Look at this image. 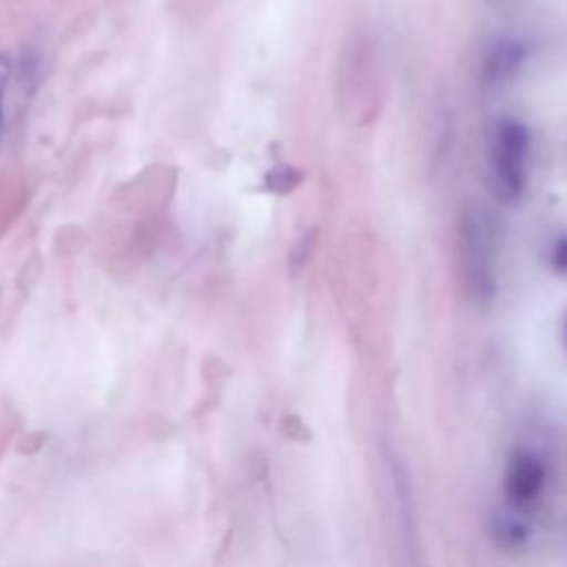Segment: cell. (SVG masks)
Here are the masks:
<instances>
[{
  "mask_svg": "<svg viewBox=\"0 0 567 567\" xmlns=\"http://www.w3.org/2000/svg\"><path fill=\"white\" fill-rule=\"evenodd\" d=\"M529 131L516 117L494 120L487 137L489 184L498 199L516 202L527 182Z\"/></svg>",
  "mask_w": 567,
  "mask_h": 567,
  "instance_id": "1",
  "label": "cell"
},
{
  "mask_svg": "<svg viewBox=\"0 0 567 567\" xmlns=\"http://www.w3.org/2000/svg\"><path fill=\"white\" fill-rule=\"evenodd\" d=\"M547 481L545 461L529 447H518L505 470V503L507 512L501 516L496 532L509 545H518L527 536L523 514H527L540 498Z\"/></svg>",
  "mask_w": 567,
  "mask_h": 567,
  "instance_id": "2",
  "label": "cell"
},
{
  "mask_svg": "<svg viewBox=\"0 0 567 567\" xmlns=\"http://www.w3.org/2000/svg\"><path fill=\"white\" fill-rule=\"evenodd\" d=\"M458 257L472 297L485 301L496 290L492 219L483 208H467L458 219Z\"/></svg>",
  "mask_w": 567,
  "mask_h": 567,
  "instance_id": "3",
  "label": "cell"
},
{
  "mask_svg": "<svg viewBox=\"0 0 567 567\" xmlns=\"http://www.w3.org/2000/svg\"><path fill=\"white\" fill-rule=\"evenodd\" d=\"M385 483H388V501H390V518L394 529L396 551H401L403 560L401 567H419V543H416V525H414V509H412V494L410 481L399 458L392 454L385 456Z\"/></svg>",
  "mask_w": 567,
  "mask_h": 567,
  "instance_id": "4",
  "label": "cell"
},
{
  "mask_svg": "<svg viewBox=\"0 0 567 567\" xmlns=\"http://www.w3.org/2000/svg\"><path fill=\"white\" fill-rule=\"evenodd\" d=\"M525 58V49L523 44L507 40V42H498L494 44V49L489 51L487 60H485V75L492 82H498L503 78H507Z\"/></svg>",
  "mask_w": 567,
  "mask_h": 567,
  "instance_id": "5",
  "label": "cell"
},
{
  "mask_svg": "<svg viewBox=\"0 0 567 567\" xmlns=\"http://www.w3.org/2000/svg\"><path fill=\"white\" fill-rule=\"evenodd\" d=\"M13 80V60L9 53H0V142L7 131V115H4V97L9 91V84Z\"/></svg>",
  "mask_w": 567,
  "mask_h": 567,
  "instance_id": "6",
  "label": "cell"
},
{
  "mask_svg": "<svg viewBox=\"0 0 567 567\" xmlns=\"http://www.w3.org/2000/svg\"><path fill=\"white\" fill-rule=\"evenodd\" d=\"M312 248H315V233H308V235L299 237V241H297V246H295V250H292V255H290V266H292V270L299 268V266H303V264L308 261V255L312 252Z\"/></svg>",
  "mask_w": 567,
  "mask_h": 567,
  "instance_id": "7",
  "label": "cell"
}]
</instances>
